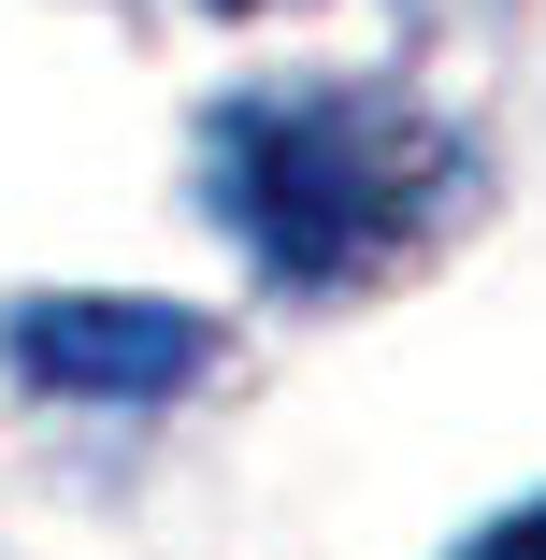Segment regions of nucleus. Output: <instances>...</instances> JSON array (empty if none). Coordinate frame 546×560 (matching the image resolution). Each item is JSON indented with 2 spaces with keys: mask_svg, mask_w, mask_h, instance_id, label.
<instances>
[{
  "mask_svg": "<svg viewBox=\"0 0 546 560\" xmlns=\"http://www.w3.org/2000/svg\"><path fill=\"white\" fill-rule=\"evenodd\" d=\"M201 201L274 288H360L461 201V144L388 86H245L201 116Z\"/></svg>",
  "mask_w": 546,
  "mask_h": 560,
  "instance_id": "obj_1",
  "label": "nucleus"
},
{
  "mask_svg": "<svg viewBox=\"0 0 546 560\" xmlns=\"http://www.w3.org/2000/svg\"><path fill=\"white\" fill-rule=\"evenodd\" d=\"M0 360L44 402H173L216 374V316L144 302V288H30L0 302Z\"/></svg>",
  "mask_w": 546,
  "mask_h": 560,
  "instance_id": "obj_2",
  "label": "nucleus"
},
{
  "mask_svg": "<svg viewBox=\"0 0 546 560\" xmlns=\"http://www.w3.org/2000/svg\"><path fill=\"white\" fill-rule=\"evenodd\" d=\"M461 560H546V503H518V517H489Z\"/></svg>",
  "mask_w": 546,
  "mask_h": 560,
  "instance_id": "obj_3",
  "label": "nucleus"
},
{
  "mask_svg": "<svg viewBox=\"0 0 546 560\" xmlns=\"http://www.w3.org/2000/svg\"><path fill=\"white\" fill-rule=\"evenodd\" d=\"M216 15H259V0H216Z\"/></svg>",
  "mask_w": 546,
  "mask_h": 560,
  "instance_id": "obj_4",
  "label": "nucleus"
}]
</instances>
